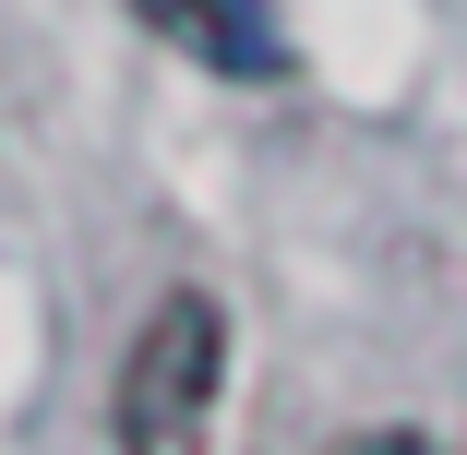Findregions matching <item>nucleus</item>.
<instances>
[{"label": "nucleus", "instance_id": "nucleus-1", "mask_svg": "<svg viewBox=\"0 0 467 455\" xmlns=\"http://www.w3.org/2000/svg\"><path fill=\"white\" fill-rule=\"evenodd\" d=\"M216 408H228V312L204 288H168L109 372V443L120 455H204Z\"/></svg>", "mask_w": 467, "mask_h": 455}, {"label": "nucleus", "instance_id": "nucleus-2", "mask_svg": "<svg viewBox=\"0 0 467 455\" xmlns=\"http://www.w3.org/2000/svg\"><path fill=\"white\" fill-rule=\"evenodd\" d=\"M132 25L144 36H168L192 72H216V84H288V25H275V0H132Z\"/></svg>", "mask_w": 467, "mask_h": 455}, {"label": "nucleus", "instance_id": "nucleus-3", "mask_svg": "<svg viewBox=\"0 0 467 455\" xmlns=\"http://www.w3.org/2000/svg\"><path fill=\"white\" fill-rule=\"evenodd\" d=\"M336 455H431L420 431H359V443H336Z\"/></svg>", "mask_w": 467, "mask_h": 455}]
</instances>
